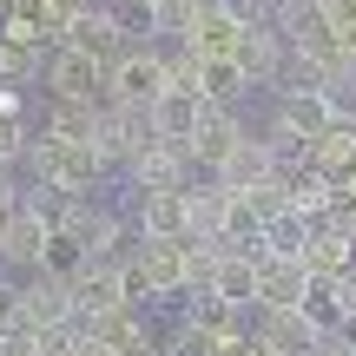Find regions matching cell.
<instances>
[{"mask_svg": "<svg viewBox=\"0 0 356 356\" xmlns=\"http://www.w3.org/2000/svg\"><path fill=\"white\" fill-rule=\"evenodd\" d=\"M99 113L106 106H73V99H53L47 119H40V132L60 145H99Z\"/></svg>", "mask_w": 356, "mask_h": 356, "instance_id": "9a60e30c", "label": "cell"}, {"mask_svg": "<svg viewBox=\"0 0 356 356\" xmlns=\"http://www.w3.org/2000/svg\"><path fill=\"white\" fill-rule=\"evenodd\" d=\"M304 291H310V270L291 264V257H270L257 270V317H291L304 310Z\"/></svg>", "mask_w": 356, "mask_h": 356, "instance_id": "9c48e42d", "label": "cell"}, {"mask_svg": "<svg viewBox=\"0 0 356 356\" xmlns=\"http://www.w3.org/2000/svg\"><path fill=\"white\" fill-rule=\"evenodd\" d=\"M145 119H152V139H159V145H178V152L191 159V139H198V119H204V99H198V92H178V86H172Z\"/></svg>", "mask_w": 356, "mask_h": 356, "instance_id": "30bf717a", "label": "cell"}, {"mask_svg": "<svg viewBox=\"0 0 356 356\" xmlns=\"http://www.w3.org/2000/svg\"><path fill=\"white\" fill-rule=\"evenodd\" d=\"M270 119H277V126H291L304 145H317L323 132L337 126V119H330V99H323V92H277V113H270Z\"/></svg>", "mask_w": 356, "mask_h": 356, "instance_id": "4fadbf2b", "label": "cell"}, {"mask_svg": "<svg viewBox=\"0 0 356 356\" xmlns=\"http://www.w3.org/2000/svg\"><path fill=\"white\" fill-rule=\"evenodd\" d=\"M145 7H152V0H145Z\"/></svg>", "mask_w": 356, "mask_h": 356, "instance_id": "484cf974", "label": "cell"}, {"mask_svg": "<svg viewBox=\"0 0 356 356\" xmlns=\"http://www.w3.org/2000/svg\"><path fill=\"white\" fill-rule=\"evenodd\" d=\"M257 337H264L270 356H317V343H323V330L304 310H291V317H257Z\"/></svg>", "mask_w": 356, "mask_h": 356, "instance_id": "5bb4252c", "label": "cell"}, {"mask_svg": "<svg viewBox=\"0 0 356 356\" xmlns=\"http://www.w3.org/2000/svg\"><path fill=\"white\" fill-rule=\"evenodd\" d=\"M270 178H277V152L264 145V132H244L238 152L218 165V185H225L231 198H238V191H251V185H270Z\"/></svg>", "mask_w": 356, "mask_h": 356, "instance_id": "7c38bea8", "label": "cell"}, {"mask_svg": "<svg viewBox=\"0 0 356 356\" xmlns=\"http://www.w3.org/2000/svg\"><path fill=\"white\" fill-rule=\"evenodd\" d=\"M204 0H152V40H165V47H185L191 26H198Z\"/></svg>", "mask_w": 356, "mask_h": 356, "instance_id": "ffe728a7", "label": "cell"}, {"mask_svg": "<svg viewBox=\"0 0 356 356\" xmlns=\"http://www.w3.org/2000/svg\"><path fill=\"white\" fill-rule=\"evenodd\" d=\"M231 60H238V73L251 79V92L257 86H277V66H284V40H277V26H244L238 33V47H231Z\"/></svg>", "mask_w": 356, "mask_h": 356, "instance_id": "8fae6325", "label": "cell"}, {"mask_svg": "<svg viewBox=\"0 0 356 356\" xmlns=\"http://www.w3.org/2000/svg\"><path fill=\"white\" fill-rule=\"evenodd\" d=\"M119 310H139L132 264H79V277H73V323L79 317H119Z\"/></svg>", "mask_w": 356, "mask_h": 356, "instance_id": "3957f363", "label": "cell"}, {"mask_svg": "<svg viewBox=\"0 0 356 356\" xmlns=\"http://www.w3.org/2000/svg\"><path fill=\"white\" fill-rule=\"evenodd\" d=\"M218 13H225L231 26H270V7H277V0H211Z\"/></svg>", "mask_w": 356, "mask_h": 356, "instance_id": "cb8c5ba5", "label": "cell"}, {"mask_svg": "<svg viewBox=\"0 0 356 356\" xmlns=\"http://www.w3.org/2000/svg\"><path fill=\"white\" fill-rule=\"evenodd\" d=\"M106 20H113V33L126 40V47H159L152 40V7H145V0H106Z\"/></svg>", "mask_w": 356, "mask_h": 356, "instance_id": "44dd1931", "label": "cell"}, {"mask_svg": "<svg viewBox=\"0 0 356 356\" xmlns=\"http://www.w3.org/2000/svg\"><path fill=\"white\" fill-rule=\"evenodd\" d=\"M126 185L139 191V198H159V191H185L191 185V159L178 152V145H152V152H139L126 165Z\"/></svg>", "mask_w": 356, "mask_h": 356, "instance_id": "ba28073f", "label": "cell"}, {"mask_svg": "<svg viewBox=\"0 0 356 356\" xmlns=\"http://www.w3.org/2000/svg\"><path fill=\"white\" fill-rule=\"evenodd\" d=\"M251 92V79L238 73V60H198V99L204 106H238Z\"/></svg>", "mask_w": 356, "mask_h": 356, "instance_id": "d6986e66", "label": "cell"}, {"mask_svg": "<svg viewBox=\"0 0 356 356\" xmlns=\"http://www.w3.org/2000/svg\"><path fill=\"white\" fill-rule=\"evenodd\" d=\"M13 323L33 337H53V330H73V284L53 277V270H33V277L13 291Z\"/></svg>", "mask_w": 356, "mask_h": 356, "instance_id": "7a4b0ae2", "label": "cell"}, {"mask_svg": "<svg viewBox=\"0 0 356 356\" xmlns=\"http://www.w3.org/2000/svg\"><path fill=\"white\" fill-rule=\"evenodd\" d=\"M238 33L244 26H231L225 13L204 0V13H198V26H191V40H185V53L191 60H231V47H238Z\"/></svg>", "mask_w": 356, "mask_h": 356, "instance_id": "e0dca14e", "label": "cell"}, {"mask_svg": "<svg viewBox=\"0 0 356 356\" xmlns=\"http://www.w3.org/2000/svg\"><path fill=\"white\" fill-rule=\"evenodd\" d=\"M33 79H40V47L0 40V86H33Z\"/></svg>", "mask_w": 356, "mask_h": 356, "instance_id": "603a6c76", "label": "cell"}, {"mask_svg": "<svg viewBox=\"0 0 356 356\" xmlns=\"http://www.w3.org/2000/svg\"><path fill=\"white\" fill-rule=\"evenodd\" d=\"M185 211H191V238H225V225H231V191L218 185V178L185 185Z\"/></svg>", "mask_w": 356, "mask_h": 356, "instance_id": "2e32d148", "label": "cell"}, {"mask_svg": "<svg viewBox=\"0 0 356 356\" xmlns=\"http://www.w3.org/2000/svg\"><path fill=\"white\" fill-rule=\"evenodd\" d=\"M106 73H113V60L79 53V47H60V53L47 60L53 99H73V106H113V99H106Z\"/></svg>", "mask_w": 356, "mask_h": 356, "instance_id": "277c9868", "label": "cell"}, {"mask_svg": "<svg viewBox=\"0 0 356 356\" xmlns=\"http://www.w3.org/2000/svg\"><path fill=\"white\" fill-rule=\"evenodd\" d=\"M159 356H231V350L218 343V337L204 330V323H185V317H178L172 330L159 337Z\"/></svg>", "mask_w": 356, "mask_h": 356, "instance_id": "7402d4cb", "label": "cell"}, {"mask_svg": "<svg viewBox=\"0 0 356 356\" xmlns=\"http://www.w3.org/2000/svg\"><path fill=\"white\" fill-rule=\"evenodd\" d=\"M165 92H172V73H165V53H159V47H126L113 60V73H106V99H113V106L152 113Z\"/></svg>", "mask_w": 356, "mask_h": 356, "instance_id": "6da1fadb", "label": "cell"}, {"mask_svg": "<svg viewBox=\"0 0 356 356\" xmlns=\"http://www.w3.org/2000/svg\"><path fill=\"white\" fill-rule=\"evenodd\" d=\"M244 119L231 113V106H204V119H198V139H191V172H204V178H218V165H225L231 152H238V139H244Z\"/></svg>", "mask_w": 356, "mask_h": 356, "instance_id": "52a82bcc", "label": "cell"}, {"mask_svg": "<svg viewBox=\"0 0 356 356\" xmlns=\"http://www.w3.org/2000/svg\"><path fill=\"white\" fill-rule=\"evenodd\" d=\"M53 211H40V204H13V218L0 225V264H13V270H26L33 277L40 264H47V251H53Z\"/></svg>", "mask_w": 356, "mask_h": 356, "instance_id": "5b68a950", "label": "cell"}, {"mask_svg": "<svg viewBox=\"0 0 356 356\" xmlns=\"http://www.w3.org/2000/svg\"><path fill=\"white\" fill-rule=\"evenodd\" d=\"M211 297L218 304H238V310H257V264L238 257V251H225V264H218V277H211Z\"/></svg>", "mask_w": 356, "mask_h": 356, "instance_id": "ac0fdd59", "label": "cell"}, {"mask_svg": "<svg viewBox=\"0 0 356 356\" xmlns=\"http://www.w3.org/2000/svg\"><path fill=\"white\" fill-rule=\"evenodd\" d=\"M152 119H145L139 113V106H106V113H99V145H92V152H99L106 159V172H113V165H132V159H139V152H152Z\"/></svg>", "mask_w": 356, "mask_h": 356, "instance_id": "8992f818", "label": "cell"}, {"mask_svg": "<svg viewBox=\"0 0 356 356\" xmlns=\"http://www.w3.org/2000/svg\"><path fill=\"white\" fill-rule=\"evenodd\" d=\"M317 356H356V343H350L343 330H330V337H323V343H317Z\"/></svg>", "mask_w": 356, "mask_h": 356, "instance_id": "d4e9b609", "label": "cell"}]
</instances>
